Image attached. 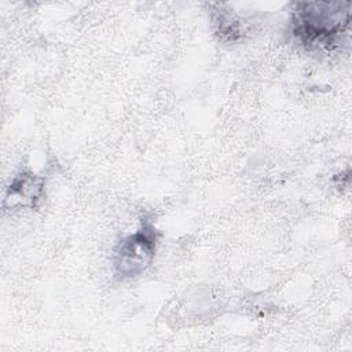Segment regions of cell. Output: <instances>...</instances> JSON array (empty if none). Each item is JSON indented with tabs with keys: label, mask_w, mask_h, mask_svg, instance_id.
<instances>
[{
	"label": "cell",
	"mask_w": 352,
	"mask_h": 352,
	"mask_svg": "<svg viewBox=\"0 0 352 352\" xmlns=\"http://www.w3.org/2000/svg\"><path fill=\"white\" fill-rule=\"evenodd\" d=\"M349 22V1H304L293 10L290 33L307 51H330L348 34Z\"/></svg>",
	"instance_id": "obj_1"
},
{
	"label": "cell",
	"mask_w": 352,
	"mask_h": 352,
	"mask_svg": "<svg viewBox=\"0 0 352 352\" xmlns=\"http://www.w3.org/2000/svg\"><path fill=\"white\" fill-rule=\"evenodd\" d=\"M160 242V231L144 217L136 231L118 241L113 254L114 275L129 279L143 274L153 263Z\"/></svg>",
	"instance_id": "obj_2"
},
{
	"label": "cell",
	"mask_w": 352,
	"mask_h": 352,
	"mask_svg": "<svg viewBox=\"0 0 352 352\" xmlns=\"http://www.w3.org/2000/svg\"><path fill=\"white\" fill-rule=\"evenodd\" d=\"M44 186L45 179L43 176H37L33 172H21L7 186L3 205L10 204V208L19 205L37 209L44 197Z\"/></svg>",
	"instance_id": "obj_3"
}]
</instances>
